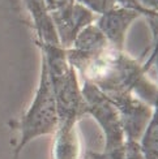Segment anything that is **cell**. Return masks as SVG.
<instances>
[{"label": "cell", "instance_id": "cell-1", "mask_svg": "<svg viewBox=\"0 0 158 159\" xmlns=\"http://www.w3.org/2000/svg\"><path fill=\"white\" fill-rule=\"evenodd\" d=\"M59 125V112L56 99L52 90L51 80L49 76L47 64L42 56V68L39 85L35 95L29 106V108L21 116L17 128L21 133L20 142L15 149V158L18 157L21 150L37 137L54 134Z\"/></svg>", "mask_w": 158, "mask_h": 159}, {"label": "cell", "instance_id": "cell-2", "mask_svg": "<svg viewBox=\"0 0 158 159\" xmlns=\"http://www.w3.org/2000/svg\"><path fill=\"white\" fill-rule=\"evenodd\" d=\"M137 16H139V12L126 8H114L103 12V16L98 22L100 25L98 28L114 50L122 51L124 34L131 22H133Z\"/></svg>", "mask_w": 158, "mask_h": 159}, {"label": "cell", "instance_id": "cell-3", "mask_svg": "<svg viewBox=\"0 0 158 159\" xmlns=\"http://www.w3.org/2000/svg\"><path fill=\"white\" fill-rule=\"evenodd\" d=\"M76 120L59 121L52 143V159H80V138Z\"/></svg>", "mask_w": 158, "mask_h": 159}, {"label": "cell", "instance_id": "cell-4", "mask_svg": "<svg viewBox=\"0 0 158 159\" xmlns=\"http://www.w3.org/2000/svg\"><path fill=\"white\" fill-rule=\"evenodd\" d=\"M140 150L144 159H158V104L140 138Z\"/></svg>", "mask_w": 158, "mask_h": 159}]
</instances>
